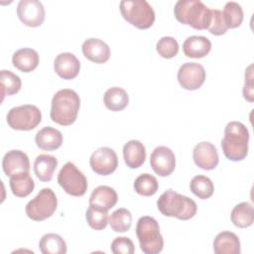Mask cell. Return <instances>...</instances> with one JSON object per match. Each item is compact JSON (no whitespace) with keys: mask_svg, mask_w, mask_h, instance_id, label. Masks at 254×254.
<instances>
[{"mask_svg":"<svg viewBox=\"0 0 254 254\" xmlns=\"http://www.w3.org/2000/svg\"><path fill=\"white\" fill-rule=\"evenodd\" d=\"M248 142L249 132L244 124L238 121L227 123L221 140V148L228 160L237 162L245 159L248 154Z\"/></svg>","mask_w":254,"mask_h":254,"instance_id":"1","label":"cell"},{"mask_svg":"<svg viewBox=\"0 0 254 254\" xmlns=\"http://www.w3.org/2000/svg\"><path fill=\"white\" fill-rule=\"evenodd\" d=\"M79 107L80 98L74 90L69 88L61 89L52 98L51 119L62 126L70 125L75 121Z\"/></svg>","mask_w":254,"mask_h":254,"instance_id":"2","label":"cell"},{"mask_svg":"<svg viewBox=\"0 0 254 254\" xmlns=\"http://www.w3.org/2000/svg\"><path fill=\"white\" fill-rule=\"evenodd\" d=\"M157 206L163 215L181 220L192 218L197 211V205L193 199L171 189L161 194L157 200Z\"/></svg>","mask_w":254,"mask_h":254,"instance_id":"3","label":"cell"},{"mask_svg":"<svg viewBox=\"0 0 254 254\" xmlns=\"http://www.w3.org/2000/svg\"><path fill=\"white\" fill-rule=\"evenodd\" d=\"M176 19L196 30L207 29L211 20V10L200 0H179L175 4Z\"/></svg>","mask_w":254,"mask_h":254,"instance_id":"4","label":"cell"},{"mask_svg":"<svg viewBox=\"0 0 254 254\" xmlns=\"http://www.w3.org/2000/svg\"><path fill=\"white\" fill-rule=\"evenodd\" d=\"M136 236L141 250L146 254H158L163 250L164 239L158 221L152 216H142L136 224Z\"/></svg>","mask_w":254,"mask_h":254,"instance_id":"5","label":"cell"},{"mask_svg":"<svg viewBox=\"0 0 254 254\" xmlns=\"http://www.w3.org/2000/svg\"><path fill=\"white\" fill-rule=\"evenodd\" d=\"M119 8L123 18L138 29H148L155 22L154 9L146 0H123Z\"/></svg>","mask_w":254,"mask_h":254,"instance_id":"6","label":"cell"},{"mask_svg":"<svg viewBox=\"0 0 254 254\" xmlns=\"http://www.w3.org/2000/svg\"><path fill=\"white\" fill-rule=\"evenodd\" d=\"M58 206V198L50 188L42 189L25 207L26 214L35 221H42L51 217Z\"/></svg>","mask_w":254,"mask_h":254,"instance_id":"7","label":"cell"},{"mask_svg":"<svg viewBox=\"0 0 254 254\" xmlns=\"http://www.w3.org/2000/svg\"><path fill=\"white\" fill-rule=\"evenodd\" d=\"M41 110L36 105L32 104L13 107L7 113V123L14 130H33L41 123Z\"/></svg>","mask_w":254,"mask_h":254,"instance_id":"8","label":"cell"},{"mask_svg":"<svg viewBox=\"0 0 254 254\" xmlns=\"http://www.w3.org/2000/svg\"><path fill=\"white\" fill-rule=\"evenodd\" d=\"M58 183L64 190L73 196H82L87 190V180L76 166L67 162L58 175Z\"/></svg>","mask_w":254,"mask_h":254,"instance_id":"9","label":"cell"},{"mask_svg":"<svg viewBox=\"0 0 254 254\" xmlns=\"http://www.w3.org/2000/svg\"><path fill=\"white\" fill-rule=\"evenodd\" d=\"M89 164L95 174L108 176L117 169L118 158L113 149L109 147H100L91 154Z\"/></svg>","mask_w":254,"mask_h":254,"instance_id":"10","label":"cell"},{"mask_svg":"<svg viewBox=\"0 0 254 254\" xmlns=\"http://www.w3.org/2000/svg\"><path fill=\"white\" fill-rule=\"evenodd\" d=\"M205 80L204 67L197 63L183 64L178 71V81L181 86L188 90L198 89Z\"/></svg>","mask_w":254,"mask_h":254,"instance_id":"11","label":"cell"},{"mask_svg":"<svg viewBox=\"0 0 254 254\" xmlns=\"http://www.w3.org/2000/svg\"><path fill=\"white\" fill-rule=\"evenodd\" d=\"M20 21L28 27H39L45 20V8L38 0H20L17 5Z\"/></svg>","mask_w":254,"mask_h":254,"instance_id":"12","label":"cell"},{"mask_svg":"<svg viewBox=\"0 0 254 254\" xmlns=\"http://www.w3.org/2000/svg\"><path fill=\"white\" fill-rule=\"evenodd\" d=\"M150 165L157 175L160 177H168L176 168L175 154L170 148L159 146L151 153Z\"/></svg>","mask_w":254,"mask_h":254,"instance_id":"13","label":"cell"},{"mask_svg":"<svg viewBox=\"0 0 254 254\" xmlns=\"http://www.w3.org/2000/svg\"><path fill=\"white\" fill-rule=\"evenodd\" d=\"M194 164L205 171H210L216 168L219 162L217 150L213 144L207 141H202L196 144L192 151Z\"/></svg>","mask_w":254,"mask_h":254,"instance_id":"14","label":"cell"},{"mask_svg":"<svg viewBox=\"0 0 254 254\" xmlns=\"http://www.w3.org/2000/svg\"><path fill=\"white\" fill-rule=\"evenodd\" d=\"M2 168L8 177L20 173H29L30 161L27 154L23 151L11 150L3 157Z\"/></svg>","mask_w":254,"mask_h":254,"instance_id":"15","label":"cell"},{"mask_svg":"<svg viewBox=\"0 0 254 254\" xmlns=\"http://www.w3.org/2000/svg\"><path fill=\"white\" fill-rule=\"evenodd\" d=\"M56 73L64 79H72L79 73L80 63L71 53H61L54 61Z\"/></svg>","mask_w":254,"mask_h":254,"instance_id":"16","label":"cell"},{"mask_svg":"<svg viewBox=\"0 0 254 254\" xmlns=\"http://www.w3.org/2000/svg\"><path fill=\"white\" fill-rule=\"evenodd\" d=\"M84 57L96 64L106 63L110 58V48L100 39L88 38L81 47Z\"/></svg>","mask_w":254,"mask_h":254,"instance_id":"17","label":"cell"},{"mask_svg":"<svg viewBox=\"0 0 254 254\" xmlns=\"http://www.w3.org/2000/svg\"><path fill=\"white\" fill-rule=\"evenodd\" d=\"M117 200V192L113 188L108 186H98L92 190L89 196L90 205L96 206L105 211L112 208L116 204Z\"/></svg>","mask_w":254,"mask_h":254,"instance_id":"18","label":"cell"},{"mask_svg":"<svg viewBox=\"0 0 254 254\" xmlns=\"http://www.w3.org/2000/svg\"><path fill=\"white\" fill-rule=\"evenodd\" d=\"M213 251L215 254H240V240L231 231L219 232L213 240Z\"/></svg>","mask_w":254,"mask_h":254,"instance_id":"19","label":"cell"},{"mask_svg":"<svg viewBox=\"0 0 254 254\" xmlns=\"http://www.w3.org/2000/svg\"><path fill=\"white\" fill-rule=\"evenodd\" d=\"M211 50V42L203 36L188 37L183 44V52L188 58L200 59Z\"/></svg>","mask_w":254,"mask_h":254,"instance_id":"20","label":"cell"},{"mask_svg":"<svg viewBox=\"0 0 254 254\" xmlns=\"http://www.w3.org/2000/svg\"><path fill=\"white\" fill-rule=\"evenodd\" d=\"M124 162L130 169L141 167L146 160V149L139 140H130L123 147Z\"/></svg>","mask_w":254,"mask_h":254,"instance_id":"21","label":"cell"},{"mask_svg":"<svg viewBox=\"0 0 254 254\" xmlns=\"http://www.w3.org/2000/svg\"><path fill=\"white\" fill-rule=\"evenodd\" d=\"M36 145L45 151L59 149L63 144L62 133L51 126H46L39 130L35 136Z\"/></svg>","mask_w":254,"mask_h":254,"instance_id":"22","label":"cell"},{"mask_svg":"<svg viewBox=\"0 0 254 254\" xmlns=\"http://www.w3.org/2000/svg\"><path fill=\"white\" fill-rule=\"evenodd\" d=\"M13 65L23 72L33 71L39 64V54L31 48H23L12 56Z\"/></svg>","mask_w":254,"mask_h":254,"instance_id":"23","label":"cell"},{"mask_svg":"<svg viewBox=\"0 0 254 254\" xmlns=\"http://www.w3.org/2000/svg\"><path fill=\"white\" fill-rule=\"evenodd\" d=\"M58 167L56 157L49 154L39 155L34 162V172L37 178L42 182H50Z\"/></svg>","mask_w":254,"mask_h":254,"instance_id":"24","label":"cell"},{"mask_svg":"<svg viewBox=\"0 0 254 254\" xmlns=\"http://www.w3.org/2000/svg\"><path fill=\"white\" fill-rule=\"evenodd\" d=\"M232 223L239 228H246L254 222V208L250 202L243 201L236 204L230 214Z\"/></svg>","mask_w":254,"mask_h":254,"instance_id":"25","label":"cell"},{"mask_svg":"<svg viewBox=\"0 0 254 254\" xmlns=\"http://www.w3.org/2000/svg\"><path fill=\"white\" fill-rule=\"evenodd\" d=\"M103 102L106 108L111 111H121L129 103V96L125 89L113 86L108 88L103 96Z\"/></svg>","mask_w":254,"mask_h":254,"instance_id":"26","label":"cell"},{"mask_svg":"<svg viewBox=\"0 0 254 254\" xmlns=\"http://www.w3.org/2000/svg\"><path fill=\"white\" fill-rule=\"evenodd\" d=\"M9 186L14 195L26 197L34 190L35 182L29 173H20L10 177Z\"/></svg>","mask_w":254,"mask_h":254,"instance_id":"27","label":"cell"},{"mask_svg":"<svg viewBox=\"0 0 254 254\" xmlns=\"http://www.w3.org/2000/svg\"><path fill=\"white\" fill-rule=\"evenodd\" d=\"M40 251L43 254H65L66 243L64 238L56 233H47L39 242Z\"/></svg>","mask_w":254,"mask_h":254,"instance_id":"28","label":"cell"},{"mask_svg":"<svg viewBox=\"0 0 254 254\" xmlns=\"http://www.w3.org/2000/svg\"><path fill=\"white\" fill-rule=\"evenodd\" d=\"M190 189L191 192L198 198L206 199L213 194L214 186L208 177L198 175L191 179L190 183Z\"/></svg>","mask_w":254,"mask_h":254,"instance_id":"29","label":"cell"},{"mask_svg":"<svg viewBox=\"0 0 254 254\" xmlns=\"http://www.w3.org/2000/svg\"><path fill=\"white\" fill-rule=\"evenodd\" d=\"M110 227L115 232L128 231L132 224V214L126 208H118L114 210L108 217Z\"/></svg>","mask_w":254,"mask_h":254,"instance_id":"30","label":"cell"},{"mask_svg":"<svg viewBox=\"0 0 254 254\" xmlns=\"http://www.w3.org/2000/svg\"><path fill=\"white\" fill-rule=\"evenodd\" d=\"M221 12H222L223 20L225 22L227 29L237 28L241 25L243 21L244 13H243L242 7L237 2H234V1L227 2L223 7V11Z\"/></svg>","mask_w":254,"mask_h":254,"instance_id":"31","label":"cell"},{"mask_svg":"<svg viewBox=\"0 0 254 254\" xmlns=\"http://www.w3.org/2000/svg\"><path fill=\"white\" fill-rule=\"evenodd\" d=\"M0 83L2 100L7 95L9 96L17 93L22 86L21 78L17 74L13 73L11 70L6 69L0 71Z\"/></svg>","mask_w":254,"mask_h":254,"instance_id":"32","label":"cell"},{"mask_svg":"<svg viewBox=\"0 0 254 254\" xmlns=\"http://www.w3.org/2000/svg\"><path fill=\"white\" fill-rule=\"evenodd\" d=\"M159 188V184L157 179L151 174L145 173L138 176L134 182V190L135 191L144 196L154 195Z\"/></svg>","mask_w":254,"mask_h":254,"instance_id":"33","label":"cell"},{"mask_svg":"<svg viewBox=\"0 0 254 254\" xmlns=\"http://www.w3.org/2000/svg\"><path fill=\"white\" fill-rule=\"evenodd\" d=\"M85 218L88 225L95 230H102L107 226L108 223V213L107 211L100 209L96 206L90 205L88 206Z\"/></svg>","mask_w":254,"mask_h":254,"instance_id":"34","label":"cell"},{"mask_svg":"<svg viewBox=\"0 0 254 254\" xmlns=\"http://www.w3.org/2000/svg\"><path fill=\"white\" fill-rule=\"evenodd\" d=\"M156 50L162 58L172 59L178 55L179 44L173 37H163L157 42Z\"/></svg>","mask_w":254,"mask_h":254,"instance_id":"35","label":"cell"},{"mask_svg":"<svg viewBox=\"0 0 254 254\" xmlns=\"http://www.w3.org/2000/svg\"><path fill=\"white\" fill-rule=\"evenodd\" d=\"M208 31L214 36H220L226 33L227 27L223 20L222 12L218 9L211 10V20L208 26Z\"/></svg>","mask_w":254,"mask_h":254,"instance_id":"36","label":"cell"},{"mask_svg":"<svg viewBox=\"0 0 254 254\" xmlns=\"http://www.w3.org/2000/svg\"><path fill=\"white\" fill-rule=\"evenodd\" d=\"M110 249L114 254H133L135 252L133 241L126 236L116 237L111 242Z\"/></svg>","mask_w":254,"mask_h":254,"instance_id":"37","label":"cell"},{"mask_svg":"<svg viewBox=\"0 0 254 254\" xmlns=\"http://www.w3.org/2000/svg\"><path fill=\"white\" fill-rule=\"evenodd\" d=\"M243 96L249 102L253 101V74H252V64L248 66L245 70V84L243 87Z\"/></svg>","mask_w":254,"mask_h":254,"instance_id":"38","label":"cell"}]
</instances>
